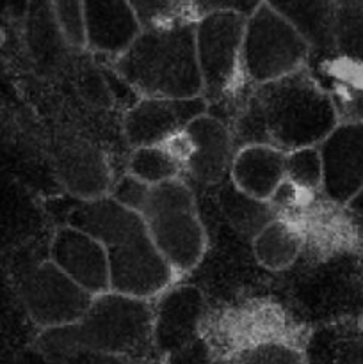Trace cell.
I'll list each match as a JSON object with an SVG mask.
<instances>
[{
	"mask_svg": "<svg viewBox=\"0 0 363 364\" xmlns=\"http://www.w3.org/2000/svg\"><path fill=\"white\" fill-rule=\"evenodd\" d=\"M335 59L354 70H363V4L337 7Z\"/></svg>",
	"mask_w": 363,
	"mask_h": 364,
	"instance_id": "obj_22",
	"label": "cell"
},
{
	"mask_svg": "<svg viewBox=\"0 0 363 364\" xmlns=\"http://www.w3.org/2000/svg\"><path fill=\"white\" fill-rule=\"evenodd\" d=\"M182 164V176L199 185L214 187L230 174L233 141L221 119L205 112L192 119L182 134L167 142Z\"/></svg>",
	"mask_w": 363,
	"mask_h": 364,
	"instance_id": "obj_9",
	"label": "cell"
},
{
	"mask_svg": "<svg viewBox=\"0 0 363 364\" xmlns=\"http://www.w3.org/2000/svg\"><path fill=\"white\" fill-rule=\"evenodd\" d=\"M270 9L283 16L312 48V55H335L333 0H265Z\"/></svg>",
	"mask_w": 363,
	"mask_h": 364,
	"instance_id": "obj_18",
	"label": "cell"
},
{
	"mask_svg": "<svg viewBox=\"0 0 363 364\" xmlns=\"http://www.w3.org/2000/svg\"><path fill=\"white\" fill-rule=\"evenodd\" d=\"M285 178L287 183L299 191H320L322 159H320L319 146H302L285 151Z\"/></svg>",
	"mask_w": 363,
	"mask_h": 364,
	"instance_id": "obj_24",
	"label": "cell"
},
{
	"mask_svg": "<svg viewBox=\"0 0 363 364\" xmlns=\"http://www.w3.org/2000/svg\"><path fill=\"white\" fill-rule=\"evenodd\" d=\"M173 2H174V4H178V6H182V7H184L185 4L189 2V0H173Z\"/></svg>",
	"mask_w": 363,
	"mask_h": 364,
	"instance_id": "obj_32",
	"label": "cell"
},
{
	"mask_svg": "<svg viewBox=\"0 0 363 364\" xmlns=\"http://www.w3.org/2000/svg\"><path fill=\"white\" fill-rule=\"evenodd\" d=\"M18 294L28 318L39 329L78 322L95 297L50 259L25 272Z\"/></svg>",
	"mask_w": 363,
	"mask_h": 364,
	"instance_id": "obj_7",
	"label": "cell"
},
{
	"mask_svg": "<svg viewBox=\"0 0 363 364\" xmlns=\"http://www.w3.org/2000/svg\"><path fill=\"white\" fill-rule=\"evenodd\" d=\"M270 144L283 151L317 146L338 123L333 95L313 77L310 68L278 80L255 84Z\"/></svg>",
	"mask_w": 363,
	"mask_h": 364,
	"instance_id": "obj_2",
	"label": "cell"
},
{
	"mask_svg": "<svg viewBox=\"0 0 363 364\" xmlns=\"http://www.w3.org/2000/svg\"><path fill=\"white\" fill-rule=\"evenodd\" d=\"M362 4H363V0H362Z\"/></svg>",
	"mask_w": 363,
	"mask_h": 364,
	"instance_id": "obj_33",
	"label": "cell"
},
{
	"mask_svg": "<svg viewBox=\"0 0 363 364\" xmlns=\"http://www.w3.org/2000/svg\"><path fill=\"white\" fill-rule=\"evenodd\" d=\"M127 173L134 174L148 185L182 178V164L167 144L132 148Z\"/></svg>",
	"mask_w": 363,
	"mask_h": 364,
	"instance_id": "obj_21",
	"label": "cell"
},
{
	"mask_svg": "<svg viewBox=\"0 0 363 364\" xmlns=\"http://www.w3.org/2000/svg\"><path fill=\"white\" fill-rule=\"evenodd\" d=\"M209 110L205 96L167 98L139 96L123 116V134L132 148L167 144L198 116Z\"/></svg>",
	"mask_w": 363,
	"mask_h": 364,
	"instance_id": "obj_10",
	"label": "cell"
},
{
	"mask_svg": "<svg viewBox=\"0 0 363 364\" xmlns=\"http://www.w3.org/2000/svg\"><path fill=\"white\" fill-rule=\"evenodd\" d=\"M167 359H169V364H209L210 348L205 340L198 336L194 341L182 347L180 350L167 355Z\"/></svg>",
	"mask_w": 363,
	"mask_h": 364,
	"instance_id": "obj_29",
	"label": "cell"
},
{
	"mask_svg": "<svg viewBox=\"0 0 363 364\" xmlns=\"http://www.w3.org/2000/svg\"><path fill=\"white\" fill-rule=\"evenodd\" d=\"M109 252L110 290L130 297L153 301L173 284L177 272L157 249L146 226Z\"/></svg>",
	"mask_w": 363,
	"mask_h": 364,
	"instance_id": "obj_8",
	"label": "cell"
},
{
	"mask_svg": "<svg viewBox=\"0 0 363 364\" xmlns=\"http://www.w3.org/2000/svg\"><path fill=\"white\" fill-rule=\"evenodd\" d=\"M312 48L301 34L265 2L246 18L242 73L251 84H265L310 64Z\"/></svg>",
	"mask_w": 363,
	"mask_h": 364,
	"instance_id": "obj_5",
	"label": "cell"
},
{
	"mask_svg": "<svg viewBox=\"0 0 363 364\" xmlns=\"http://www.w3.org/2000/svg\"><path fill=\"white\" fill-rule=\"evenodd\" d=\"M84 16L85 52L109 59L121 55L142 31L127 0H84Z\"/></svg>",
	"mask_w": 363,
	"mask_h": 364,
	"instance_id": "obj_14",
	"label": "cell"
},
{
	"mask_svg": "<svg viewBox=\"0 0 363 364\" xmlns=\"http://www.w3.org/2000/svg\"><path fill=\"white\" fill-rule=\"evenodd\" d=\"M230 180L235 187L256 199L270 201L285 178V151L273 144H249L233 153Z\"/></svg>",
	"mask_w": 363,
	"mask_h": 364,
	"instance_id": "obj_17",
	"label": "cell"
},
{
	"mask_svg": "<svg viewBox=\"0 0 363 364\" xmlns=\"http://www.w3.org/2000/svg\"><path fill=\"white\" fill-rule=\"evenodd\" d=\"M322 194L344 206L363 185V119L340 121L319 142Z\"/></svg>",
	"mask_w": 363,
	"mask_h": 364,
	"instance_id": "obj_11",
	"label": "cell"
},
{
	"mask_svg": "<svg viewBox=\"0 0 363 364\" xmlns=\"http://www.w3.org/2000/svg\"><path fill=\"white\" fill-rule=\"evenodd\" d=\"M344 208H345V212L351 215V219L354 220L358 226L363 228V185L359 187V191L356 192V194L352 196L347 203H345Z\"/></svg>",
	"mask_w": 363,
	"mask_h": 364,
	"instance_id": "obj_30",
	"label": "cell"
},
{
	"mask_svg": "<svg viewBox=\"0 0 363 364\" xmlns=\"http://www.w3.org/2000/svg\"><path fill=\"white\" fill-rule=\"evenodd\" d=\"M256 262L267 270H285L298 259L302 238L294 224L273 219L251 240Z\"/></svg>",
	"mask_w": 363,
	"mask_h": 364,
	"instance_id": "obj_20",
	"label": "cell"
},
{
	"mask_svg": "<svg viewBox=\"0 0 363 364\" xmlns=\"http://www.w3.org/2000/svg\"><path fill=\"white\" fill-rule=\"evenodd\" d=\"M231 364H306V355L292 341L262 338L238 348Z\"/></svg>",
	"mask_w": 363,
	"mask_h": 364,
	"instance_id": "obj_23",
	"label": "cell"
},
{
	"mask_svg": "<svg viewBox=\"0 0 363 364\" xmlns=\"http://www.w3.org/2000/svg\"><path fill=\"white\" fill-rule=\"evenodd\" d=\"M57 176L77 199L102 198L112 187V171L105 153L88 141H68L57 153Z\"/></svg>",
	"mask_w": 363,
	"mask_h": 364,
	"instance_id": "obj_15",
	"label": "cell"
},
{
	"mask_svg": "<svg viewBox=\"0 0 363 364\" xmlns=\"http://www.w3.org/2000/svg\"><path fill=\"white\" fill-rule=\"evenodd\" d=\"M333 2L337 7H344V6H354V4H362V0H333Z\"/></svg>",
	"mask_w": 363,
	"mask_h": 364,
	"instance_id": "obj_31",
	"label": "cell"
},
{
	"mask_svg": "<svg viewBox=\"0 0 363 364\" xmlns=\"http://www.w3.org/2000/svg\"><path fill=\"white\" fill-rule=\"evenodd\" d=\"M263 2L265 0H189L184 9L194 20L209 13H235L248 18Z\"/></svg>",
	"mask_w": 363,
	"mask_h": 364,
	"instance_id": "obj_28",
	"label": "cell"
},
{
	"mask_svg": "<svg viewBox=\"0 0 363 364\" xmlns=\"http://www.w3.org/2000/svg\"><path fill=\"white\" fill-rule=\"evenodd\" d=\"M48 259L91 295L110 290L107 247L70 224L56 230L50 242Z\"/></svg>",
	"mask_w": 363,
	"mask_h": 364,
	"instance_id": "obj_13",
	"label": "cell"
},
{
	"mask_svg": "<svg viewBox=\"0 0 363 364\" xmlns=\"http://www.w3.org/2000/svg\"><path fill=\"white\" fill-rule=\"evenodd\" d=\"M217 205L224 219L244 240H253L263 226L276 219L270 201L256 199L235 187L230 176L217 185Z\"/></svg>",
	"mask_w": 363,
	"mask_h": 364,
	"instance_id": "obj_19",
	"label": "cell"
},
{
	"mask_svg": "<svg viewBox=\"0 0 363 364\" xmlns=\"http://www.w3.org/2000/svg\"><path fill=\"white\" fill-rule=\"evenodd\" d=\"M66 224L96 238L107 249L120 244L146 226L141 213L117 203L112 196L80 199L68 215Z\"/></svg>",
	"mask_w": 363,
	"mask_h": 364,
	"instance_id": "obj_16",
	"label": "cell"
},
{
	"mask_svg": "<svg viewBox=\"0 0 363 364\" xmlns=\"http://www.w3.org/2000/svg\"><path fill=\"white\" fill-rule=\"evenodd\" d=\"M52 13L60 39L70 48L85 52L84 0H52Z\"/></svg>",
	"mask_w": 363,
	"mask_h": 364,
	"instance_id": "obj_25",
	"label": "cell"
},
{
	"mask_svg": "<svg viewBox=\"0 0 363 364\" xmlns=\"http://www.w3.org/2000/svg\"><path fill=\"white\" fill-rule=\"evenodd\" d=\"M153 301V350L167 358L199 336L205 297L191 284H171Z\"/></svg>",
	"mask_w": 363,
	"mask_h": 364,
	"instance_id": "obj_12",
	"label": "cell"
},
{
	"mask_svg": "<svg viewBox=\"0 0 363 364\" xmlns=\"http://www.w3.org/2000/svg\"><path fill=\"white\" fill-rule=\"evenodd\" d=\"M82 350L139 359L153 350V301L105 291L95 295L78 322L71 323Z\"/></svg>",
	"mask_w": 363,
	"mask_h": 364,
	"instance_id": "obj_3",
	"label": "cell"
},
{
	"mask_svg": "<svg viewBox=\"0 0 363 364\" xmlns=\"http://www.w3.org/2000/svg\"><path fill=\"white\" fill-rule=\"evenodd\" d=\"M127 2L137 16L142 28L166 23L185 13L184 7L174 4L173 0H127Z\"/></svg>",
	"mask_w": 363,
	"mask_h": 364,
	"instance_id": "obj_26",
	"label": "cell"
},
{
	"mask_svg": "<svg viewBox=\"0 0 363 364\" xmlns=\"http://www.w3.org/2000/svg\"><path fill=\"white\" fill-rule=\"evenodd\" d=\"M194 25V18L182 13L166 23L142 28L121 55L110 59L114 73L139 96H201Z\"/></svg>",
	"mask_w": 363,
	"mask_h": 364,
	"instance_id": "obj_1",
	"label": "cell"
},
{
	"mask_svg": "<svg viewBox=\"0 0 363 364\" xmlns=\"http://www.w3.org/2000/svg\"><path fill=\"white\" fill-rule=\"evenodd\" d=\"M146 230L177 276L194 270L206 252V233L194 192L184 178L152 185L142 210Z\"/></svg>",
	"mask_w": 363,
	"mask_h": 364,
	"instance_id": "obj_4",
	"label": "cell"
},
{
	"mask_svg": "<svg viewBox=\"0 0 363 364\" xmlns=\"http://www.w3.org/2000/svg\"><path fill=\"white\" fill-rule=\"evenodd\" d=\"M244 28L246 16L235 13H209L196 18V59L206 102L224 98L248 82L242 73Z\"/></svg>",
	"mask_w": 363,
	"mask_h": 364,
	"instance_id": "obj_6",
	"label": "cell"
},
{
	"mask_svg": "<svg viewBox=\"0 0 363 364\" xmlns=\"http://www.w3.org/2000/svg\"><path fill=\"white\" fill-rule=\"evenodd\" d=\"M149 188H152V185L139 180L134 174L125 173L123 176H120L117 180L112 181L109 196H112L117 203H121V205L127 206V208L134 210V212L137 213H142L146 201H148Z\"/></svg>",
	"mask_w": 363,
	"mask_h": 364,
	"instance_id": "obj_27",
	"label": "cell"
}]
</instances>
